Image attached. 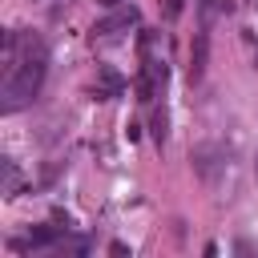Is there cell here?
Instances as JSON below:
<instances>
[{
	"mask_svg": "<svg viewBox=\"0 0 258 258\" xmlns=\"http://www.w3.org/2000/svg\"><path fill=\"white\" fill-rule=\"evenodd\" d=\"M254 177H258V153H254Z\"/></svg>",
	"mask_w": 258,
	"mask_h": 258,
	"instance_id": "ba28073f",
	"label": "cell"
},
{
	"mask_svg": "<svg viewBox=\"0 0 258 258\" xmlns=\"http://www.w3.org/2000/svg\"><path fill=\"white\" fill-rule=\"evenodd\" d=\"M153 137H157V141H165V113H157V117H153Z\"/></svg>",
	"mask_w": 258,
	"mask_h": 258,
	"instance_id": "5b68a950",
	"label": "cell"
},
{
	"mask_svg": "<svg viewBox=\"0 0 258 258\" xmlns=\"http://www.w3.org/2000/svg\"><path fill=\"white\" fill-rule=\"evenodd\" d=\"M137 20H141V12H137V8H117L113 16H105V20L93 28V36H121V32H129Z\"/></svg>",
	"mask_w": 258,
	"mask_h": 258,
	"instance_id": "7a4b0ae2",
	"label": "cell"
},
{
	"mask_svg": "<svg viewBox=\"0 0 258 258\" xmlns=\"http://www.w3.org/2000/svg\"><path fill=\"white\" fill-rule=\"evenodd\" d=\"M161 85H165V64H157V60H145V69H141V81H137V93H141V101H153Z\"/></svg>",
	"mask_w": 258,
	"mask_h": 258,
	"instance_id": "3957f363",
	"label": "cell"
},
{
	"mask_svg": "<svg viewBox=\"0 0 258 258\" xmlns=\"http://www.w3.org/2000/svg\"><path fill=\"white\" fill-rule=\"evenodd\" d=\"M48 73V48L40 36L32 32H8L4 36V89H0V109L16 113L24 105H32V97L40 93Z\"/></svg>",
	"mask_w": 258,
	"mask_h": 258,
	"instance_id": "6da1fadb",
	"label": "cell"
},
{
	"mask_svg": "<svg viewBox=\"0 0 258 258\" xmlns=\"http://www.w3.org/2000/svg\"><path fill=\"white\" fill-rule=\"evenodd\" d=\"M234 250H238V254H258V246H254V242H238Z\"/></svg>",
	"mask_w": 258,
	"mask_h": 258,
	"instance_id": "8992f818",
	"label": "cell"
},
{
	"mask_svg": "<svg viewBox=\"0 0 258 258\" xmlns=\"http://www.w3.org/2000/svg\"><path fill=\"white\" fill-rule=\"evenodd\" d=\"M101 4H105V8H113V4H117V0H101Z\"/></svg>",
	"mask_w": 258,
	"mask_h": 258,
	"instance_id": "52a82bcc",
	"label": "cell"
},
{
	"mask_svg": "<svg viewBox=\"0 0 258 258\" xmlns=\"http://www.w3.org/2000/svg\"><path fill=\"white\" fill-rule=\"evenodd\" d=\"M121 93H125V81H121L109 64H101V69H97V97L109 101V97H121Z\"/></svg>",
	"mask_w": 258,
	"mask_h": 258,
	"instance_id": "277c9868",
	"label": "cell"
}]
</instances>
